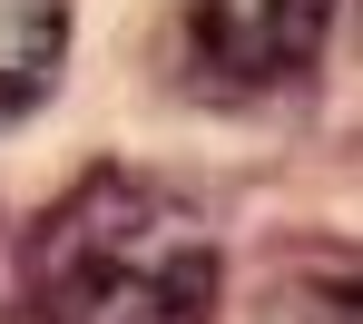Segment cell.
Masks as SVG:
<instances>
[{
    "instance_id": "6da1fadb",
    "label": "cell",
    "mask_w": 363,
    "mask_h": 324,
    "mask_svg": "<svg viewBox=\"0 0 363 324\" xmlns=\"http://www.w3.org/2000/svg\"><path fill=\"white\" fill-rule=\"evenodd\" d=\"M30 315L40 324H206L216 236L177 187L138 167H89L30 226Z\"/></svg>"
},
{
    "instance_id": "7a4b0ae2",
    "label": "cell",
    "mask_w": 363,
    "mask_h": 324,
    "mask_svg": "<svg viewBox=\"0 0 363 324\" xmlns=\"http://www.w3.org/2000/svg\"><path fill=\"white\" fill-rule=\"evenodd\" d=\"M334 30H344V0H186L177 10L186 79L206 99H265L314 79Z\"/></svg>"
},
{
    "instance_id": "3957f363",
    "label": "cell",
    "mask_w": 363,
    "mask_h": 324,
    "mask_svg": "<svg viewBox=\"0 0 363 324\" xmlns=\"http://www.w3.org/2000/svg\"><path fill=\"white\" fill-rule=\"evenodd\" d=\"M69 60V0H0V128H20Z\"/></svg>"
},
{
    "instance_id": "277c9868",
    "label": "cell",
    "mask_w": 363,
    "mask_h": 324,
    "mask_svg": "<svg viewBox=\"0 0 363 324\" xmlns=\"http://www.w3.org/2000/svg\"><path fill=\"white\" fill-rule=\"evenodd\" d=\"M265 324H354V285L344 275H295V285H275Z\"/></svg>"
}]
</instances>
